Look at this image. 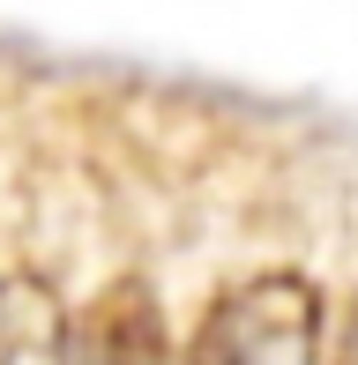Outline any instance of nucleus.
<instances>
[{"label": "nucleus", "mask_w": 358, "mask_h": 365, "mask_svg": "<svg viewBox=\"0 0 358 365\" xmlns=\"http://www.w3.org/2000/svg\"><path fill=\"white\" fill-rule=\"evenodd\" d=\"M336 365H358V298H351V313H344V336H336Z\"/></svg>", "instance_id": "obj_4"}, {"label": "nucleus", "mask_w": 358, "mask_h": 365, "mask_svg": "<svg viewBox=\"0 0 358 365\" xmlns=\"http://www.w3.org/2000/svg\"><path fill=\"white\" fill-rule=\"evenodd\" d=\"M187 365H321V298L299 276H254L194 328Z\"/></svg>", "instance_id": "obj_1"}, {"label": "nucleus", "mask_w": 358, "mask_h": 365, "mask_svg": "<svg viewBox=\"0 0 358 365\" xmlns=\"http://www.w3.org/2000/svg\"><path fill=\"white\" fill-rule=\"evenodd\" d=\"M30 306H38V291H30V284L0 291V365H23V358H30V336H23Z\"/></svg>", "instance_id": "obj_3"}, {"label": "nucleus", "mask_w": 358, "mask_h": 365, "mask_svg": "<svg viewBox=\"0 0 358 365\" xmlns=\"http://www.w3.org/2000/svg\"><path fill=\"white\" fill-rule=\"evenodd\" d=\"M60 365H165V328H157L150 291L120 284L90 306V321L68 336Z\"/></svg>", "instance_id": "obj_2"}]
</instances>
